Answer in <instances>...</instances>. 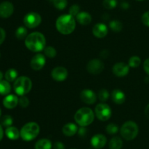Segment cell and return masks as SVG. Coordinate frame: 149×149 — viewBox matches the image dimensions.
Instances as JSON below:
<instances>
[{
	"label": "cell",
	"instance_id": "7a4b0ae2",
	"mask_svg": "<svg viewBox=\"0 0 149 149\" xmlns=\"http://www.w3.org/2000/svg\"><path fill=\"white\" fill-rule=\"evenodd\" d=\"M55 27L62 34H70L75 30L76 21L74 17L70 14H65L59 16L55 22Z\"/></svg>",
	"mask_w": 149,
	"mask_h": 149
},
{
	"label": "cell",
	"instance_id": "44dd1931",
	"mask_svg": "<svg viewBox=\"0 0 149 149\" xmlns=\"http://www.w3.org/2000/svg\"><path fill=\"white\" fill-rule=\"evenodd\" d=\"M5 134L10 140H17L20 137V134L19 130L15 127H7L5 130Z\"/></svg>",
	"mask_w": 149,
	"mask_h": 149
},
{
	"label": "cell",
	"instance_id": "5b68a950",
	"mask_svg": "<svg viewBox=\"0 0 149 149\" xmlns=\"http://www.w3.org/2000/svg\"><path fill=\"white\" fill-rule=\"evenodd\" d=\"M13 89L15 92L19 96H25L30 92L32 89V82L29 77L20 76L14 81Z\"/></svg>",
	"mask_w": 149,
	"mask_h": 149
},
{
	"label": "cell",
	"instance_id": "4dcf8cb0",
	"mask_svg": "<svg viewBox=\"0 0 149 149\" xmlns=\"http://www.w3.org/2000/svg\"><path fill=\"white\" fill-rule=\"evenodd\" d=\"M103 4L107 10H112L117 5V0H103Z\"/></svg>",
	"mask_w": 149,
	"mask_h": 149
},
{
	"label": "cell",
	"instance_id": "f6af8a7d",
	"mask_svg": "<svg viewBox=\"0 0 149 149\" xmlns=\"http://www.w3.org/2000/svg\"><path fill=\"white\" fill-rule=\"evenodd\" d=\"M3 76H4V74H3L2 72L0 71V80H3Z\"/></svg>",
	"mask_w": 149,
	"mask_h": 149
},
{
	"label": "cell",
	"instance_id": "7c38bea8",
	"mask_svg": "<svg viewBox=\"0 0 149 149\" xmlns=\"http://www.w3.org/2000/svg\"><path fill=\"white\" fill-rule=\"evenodd\" d=\"M80 99L84 103L87 105H93L97 100V96L93 90L84 89L80 93Z\"/></svg>",
	"mask_w": 149,
	"mask_h": 149
},
{
	"label": "cell",
	"instance_id": "30bf717a",
	"mask_svg": "<svg viewBox=\"0 0 149 149\" xmlns=\"http://www.w3.org/2000/svg\"><path fill=\"white\" fill-rule=\"evenodd\" d=\"M45 63H46L45 56L42 53H37L33 56L31 60V67L33 70L39 71L45 67Z\"/></svg>",
	"mask_w": 149,
	"mask_h": 149
},
{
	"label": "cell",
	"instance_id": "b9f144b4",
	"mask_svg": "<svg viewBox=\"0 0 149 149\" xmlns=\"http://www.w3.org/2000/svg\"><path fill=\"white\" fill-rule=\"evenodd\" d=\"M120 7H121V8L124 9V10H127V9H128L130 7V4H129V3L124 1V2L121 3Z\"/></svg>",
	"mask_w": 149,
	"mask_h": 149
},
{
	"label": "cell",
	"instance_id": "f1b7e54d",
	"mask_svg": "<svg viewBox=\"0 0 149 149\" xmlns=\"http://www.w3.org/2000/svg\"><path fill=\"white\" fill-rule=\"evenodd\" d=\"M141 63V59L139 56H132L130 58L129 61H128V65H129L130 67L136 68V67H139Z\"/></svg>",
	"mask_w": 149,
	"mask_h": 149
},
{
	"label": "cell",
	"instance_id": "7bdbcfd3",
	"mask_svg": "<svg viewBox=\"0 0 149 149\" xmlns=\"http://www.w3.org/2000/svg\"><path fill=\"white\" fill-rule=\"evenodd\" d=\"M3 135H4V131H3L2 127H1V125L0 124V141L2 140Z\"/></svg>",
	"mask_w": 149,
	"mask_h": 149
},
{
	"label": "cell",
	"instance_id": "ee69618b",
	"mask_svg": "<svg viewBox=\"0 0 149 149\" xmlns=\"http://www.w3.org/2000/svg\"><path fill=\"white\" fill-rule=\"evenodd\" d=\"M145 115H146V117L149 118V104L146 106L145 109Z\"/></svg>",
	"mask_w": 149,
	"mask_h": 149
},
{
	"label": "cell",
	"instance_id": "7dc6e473",
	"mask_svg": "<svg viewBox=\"0 0 149 149\" xmlns=\"http://www.w3.org/2000/svg\"><path fill=\"white\" fill-rule=\"evenodd\" d=\"M138 1H144V0H138Z\"/></svg>",
	"mask_w": 149,
	"mask_h": 149
},
{
	"label": "cell",
	"instance_id": "8992f818",
	"mask_svg": "<svg viewBox=\"0 0 149 149\" xmlns=\"http://www.w3.org/2000/svg\"><path fill=\"white\" fill-rule=\"evenodd\" d=\"M139 129L138 124L132 121H126L122 126L120 134L122 137L126 140H132L138 136Z\"/></svg>",
	"mask_w": 149,
	"mask_h": 149
},
{
	"label": "cell",
	"instance_id": "cb8c5ba5",
	"mask_svg": "<svg viewBox=\"0 0 149 149\" xmlns=\"http://www.w3.org/2000/svg\"><path fill=\"white\" fill-rule=\"evenodd\" d=\"M11 91V86L10 82L5 80H0V94L1 95H8Z\"/></svg>",
	"mask_w": 149,
	"mask_h": 149
},
{
	"label": "cell",
	"instance_id": "d590c367",
	"mask_svg": "<svg viewBox=\"0 0 149 149\" xmlns=\"http://www.w3.org/2000/svg\"><path fill=\"white\" fill-rule=\"evenodd\" d=\"M29 103H30L29 99L26 96H21L20 99H19L18 104L22 108H27L29 105Z\"/></svg>",
	"mask_w": 149,
	"mask_h": 149
},
{
	"label": "cell",
	"instance_id": "74e56055",
	"mask_svg": "<svg viewBox=\"0 0 149 149\" xmlns=\"http://www.w3.org/2000/svg\"><path fill=\"white\" fill-rule=\"evenodd\" d=\"M53 148L54 149H65V145L63 144L61 142L58 141L55 142L53 145Z\"/></svg>",
	"mask_w": 149,
	"mask_h": 149
},
{
	"label": "cell",
	"instance_id": "ab89813d",
	"mask_svg": "<svg viewBox=\"0 0 149 149\" xmlns=\"http://www.w3.org/2000/svg\"><path fill=\"white\" fill-rule=\"evenodd\" d=\"M143 69L147 74L149 75V58L145 60L143 63Z\"/></svg>",
	"mask_w": 149,
	"mask_h": 149
},
{
	"label": "cell",
	"instance_id": "c3c4849f",
	"mask_svg": "<svg viewBox=\"0 0 149 149\" xmlns=\"http://www.w3.org/2000/svg\"><path fill=\"white\" fill-rule=\"evenodd\" d=\"M0 57H1V53H0Z\"/></svg>",
	"mask_w": 149,
	"mask_h": 149
},
{
	"label": "cell",
	"instance_id": "603a6c76",
	"mask_svg": "<svg viewBox=\"0 0 149 149\" xmlns=\"http://www.w3.org/2000/svg\"><path fill=\"white\" fill-rule=\"evenodd\" d=\"M122 145H123L122 140L118 136L112 137L109 144V147L110 149H121Z\"/></svg>",
	"mask_w": 149,
	"mask_h": 149
},
{
	"label": "cell",
	"instance_id": "9a60e30c",
	"mask_svg": "<svg viewBox=\"0 0 149 149\" xmlns=\"http://www.w3.org/2000/svg\"><path fill=\"white\" fill-rule=\"evenodd\" d=\"M107 143L106 136L102 134H95L90 140L91 145L95 149H101L104 147Z\"/></svg>",
	"mask_w": 149,
	"mask_h": 149
},
{
	"label": "cell",
	"instance_id": "4fadbf2b",
	"mask_svg": "<svg viewBox=\"0 0 149 149\" xmlns=\"http://www.w3.org/2000/svg\"><path fill=\"white\" fill-rule=\"evenodd\" d=\"M112 71L117 77H125L129 73L130 67L125 62H118L113 65Z\"/></svg>",
	"mask_w": 149,
	"mask_h": 149
},
{
	"label": "cell",
	"instance_id": "836d02e7",
	"mask_svg": "<svg viewBox=\"0 0 149 149\" xmlns=\"http://www.w3.org/2000/svg\"><path fill=\"white\" fill-rule=\"evenodd\" d=\"M109 93L106 89H101L98 92V99L101 102H106L109 99Z\"/></svg>",
	"mask_w": 149,
	"mask_h": 149
},
{
	"label": "cell",
	"instance_id": "f35d334b",
	"mask_svg": "<svg viewBox=\"0 0 149 149\" xmlns=\"http://www.w3.org/2000/svg\"><path fill=\"white\" fill-rule=\"evenodd\" d=\"M6 37V32L4 30V29L0 27V45L4 42V39H5Z\"/></svg>",
	"mask_w": 149,
	"mask_h": 149
},
{
	"label": "cell",
	"instance_id": "bcb514c9",
	"mask_svg": "<svg viewBox=\"0 0 149 149\" xmlns=\"http://www.w3.org/2000/svg\"><path fill=\"white\" fill-rule=\"evenodd\" d=\"M1 108H0V117H1Z\"/></svg>",
	"mask_w": 149,
	"mask_h": 149
},
{
	"label": "cell",
	"instance_id": "8d00e7d4",
	"mask_svg": "<svg viewBox=\"0 0 149 149\" xmlns=\"http://www.w3.org/2000/svg\"><path fill=\"white\" fill-rule=\"evenodd\" d=\"M142 22L145 26L149 27V11L146 12L142 15Z\"/></svg>",
	"mask_w": 149,
	"mask_h": 149
},
{
	"label": "cell",
	"instance_id": "52a82bcc",
	"mask_svg": "<svg viewBox=\"0 0 149 149\" xmlns=\"http://www.w3.org/2000/svg\"><path fill=\"white\" fill-rule=\"evenodd\" d=\"M95 115L100 121H108L111 116V109L107 104L100 103L97 104L95 109Z\"/></svg>",
	"mask_w": 149,
	"mask_h": 149
},
{
	"label": "cell",
	"instance_id": "277c9868",
	"mask_svg": "<svg viewBox=\"0 0 149 149\" xmlns=\"http://www.w3.org/2000/svg\"><path fill=\"white\" fill-rule=\"evenodd\" d=\"M40 131V127L36 122H29L25 124L20 131V137L24 141H31L36 138Z\"/></svg>",
	"mask_w": 149,
	"mask_h": 149
},
{
	"label": "cell",
	"instance_id": "f546056e",
	"mask_svg": "<svg viewBox=\"0 0 149 149\" xmlns=\"http://www.w3.org/2000/svg\"><path fill=\"white\" fill-rule=\"evenodd\" d=\"M53 4L55 8L62 10L67 7L68 1L67 0H53Z\"/></svg>",
	"mask_w": 149,
	"mask_h": 149
},
{
	"label": "cell",
	"instance_id": "ffe728a7",
	"mask_svg": "<svg viewBox=\"0 0 149 149\" xmlns=\"http://www.w3.org/2000/svg\"><path fill=\"white\" fill-rule=\"evenodd\" d=\"M76 17L79 23L84 26L89 25L92 21V16L90 15V13L87 12H80Z\"/></svg>",
	"mask_w": 149,
	"mask_h": 149
},
{
	"label": "cell",
	"instance_id": "8fae6325",
	"mask_svg": "<svg viewBox=\"0 0 149 149\" xmlns=\"http://www.w3.org/2000/svg\"><path fill=\"white\" fill-rule=\"evenodd\" d=\"M68 70L63 67H56L52 70L51 76L55 81H64L68 77Z\"/></svg>",
	"mask_w": 149,
	"mask_h": 149
},
{
	"label": "cell",
	"instance_id": "484cf974",
	"mask_svg": "<svg viewBox=\"0 0 149 149\" xmlns=\"http://www.w3.org/2000/svg\"><path fill=\"white\" fill-rule=\"evenodd\" d=\"M15 36L20 40L25 39L28 36V31L25 26H19L15 31Z\"/></svg>",
	"mask_w": 149,
	"mask_h": 149
},
{
	"label": "cell",
	"instance_id": "ba28073f",
	"mask_svg": "<svg viewBox=\"0 0 149 149\" xmlns=\"http://www.w3.org/2000/svg\"><path fill=\"white\" fill-rule=\"evenodd\" d=\"M23 23L26 27L33 29L39 26L42 23V17L39 13L31 12L25 15L23 18Z\"/></svg>",
	"mask_w": 149,
	"mask_h": 149
},
{
	"label": "cell",
	"instance_id": "9c48e42d",
	"mask_svg": "<svg viewBox=\"0 0 149 149\" xmlns=\"http://www.w3.org/2000/svg\"><path fill=\"white\" fill-rule=\"evenodd\" d=\"M104 64L103 61L97 58L92 59L87 63V70L92 74H98L101 73L104 70Z\"/></svg>",
	"mask_w": 149,
	"mask_h": 149
},
{
	"label": "cell",
	"instance_id": "60d3db41",
	"mask_svg": "<svg viewBox=\"0 0 149 149\" xmlns=\"http://www.w3.org/2000/svg\"><path fill=\"white\" fill-rule=\"evenodd\" d=\"M86 132H87V129L84 128V127H81L78 130V133H79V135L80 137H84L86 135Z\"/></svg>",
	"mask_w": 149,
	"mask_h": 149
},
{
	"label": "cell",
	"instance_id": "d6a6232c",
	"mask_svg": "<svg viewBox=\"0 0 149 149\" xmlns=\"http://www.w3.org/2000/svg\"><path fill=\"white\" fill-rule=\"evenodd\" d=\"M13 123V119L10 115H5L1 118V124L5 127H11Z\"/></svg>",
	"mask_w": 149,
	"mask_h": 149
},
{
	"label": "cell",
	"instance_id": "3957f363",
	"mask_svg": "<svg viewBox=\"0 0 149 149\" xmlns=\"http://www.w3.org/2000/svg\"><path fill=\"white\" fill-rule=\"evenodd\" d=\"M95 114L93 110L89 108H81L76 112L74 120L80 127H87L93 122Z\"/></svg>",
	"mask_w": 149,
	"mask_h": 149
},
{
	"label": "cell",
	"instance_id": "83f0119b",
	"mask_svg": "<svg viewBox=\"0 0 149 149\" xmlns=\"http://www.w3.org/2000/svg\"><path fill=\"white\" fill-rule=\"evenodd\" d=\"M44 53H45V56H46L49 58H53L56 56L57 51L54 47L47 46L44 49Z\"/></svg>",
	"mask_w": 149,
	"mask_h": 149
},
{
	"label": "cell",
	"instance_id": "5bb4252c",
	"mask_svg": "<svg viewBox=\"0 0 149 149\" xmlns=\"http://www.w3.org/2000/svg\"><path fill=\"white\" fill-rule=\"evenodd\" d=\"M14 6L10 1H3L0 4V18H7L13 15Z\"/></svg>",
	"mask_w": 149,
	"mask_h": 149
},
{
	"label": "cell",
	"instance_id": "6da1fadb",
	"mask_svg": "<svg viewBox=\"0 0 149 149\" xmlns=\"http://www.w3.org/2000/svg\"><path fill=\"white\" fill-rule=\"evenodd\" d=\"M25 45L32 52H40L44 51L46 47V39L41 32H32L28 34L27 37L25 39Z\"/></svg>",
	"mask_w": 149,
	"mask_h": 149
},
{
	"label": "cell",
	"instance_id": "d4e9b609",
	"mask_svg": "<svg viewBox=\"0 0 149 149\" xmlns=\"http://www.w3.org/2000/svg\"><path fill=\"white\" fill-rule=\"evenodd\" d=\"M17 75H18V72L15 69L10 68L5 72L4 77H5L6 80L8 82H13L17 78Z\"/></svg>",
	"mask_w": 149,
	"mask_h": 149
},
{
	"label": "cell",
	"instance_id": "2e32d148",
	"mask_svg": "<svg viewBox=\"0 0 149 149\" xmlns=\"http://www.w3.org/2000/svg\"><path fill=\"white\" fill-rule=\"evenodd\" d=\"M109 32V29L107 26L104 23H99L95 25L93 28V34L95 37L102 39L107 35Z\"/></svg>",
	"mask_w": 149,
	"mask_h": 149
},
{
	"label": "cell",
	"instance_id": "ac0fdd59",
	"mask_svg": "<svg viewBox=\"0 0 149 149\" xmlns=\"http://www.w3.org/2000/svg\"><path fill=\"white\" fill-rule=\"evenodd\" d=\"M78 127L77 124L74 123H68L63 126L62 129V131L64 135L67 137H72L74 134L78 132Z\"/></svg>",
	"mask_w": 149,
	"mask_h": 149
},
{
	"label": "cell",
	"instance_id": "4316f807",
	"mask_svg": "<svg viewBox=\"0 0 149 149\" xmlns=\"http://www.w3.org/2000/svg\"><path fill=\"white\" fill-rule=\"evenodd\" d=\"M109 27L113 32H119L123 29V25L122 22L118 20H113L109 23Z\"/></svg>",
	"mask_w": 149,
	"mask_h": 149
},
{
	"label": "cell",
	"instance_id": "e575fe53",
	"mask_svg": "<svg viewBox=\"0 0 149 149\" xmlns=\"http://www.w3.org/2000/svg\"><path fill=\"white\" fill-rule=\"evenodd\" d=\"M79 10V6L77 5V4H73V5H71L69 8V14L71 15H72L73 17L77 16V15L80 13Z\"/></svg>",
	"mask_w": 149,
	"mask_h": 149
},
{
	"label": "cell",
	"instance_id": "d6986e66",
	"mask_svg": "<svg viewBox=\"0 0 149 149\" xmlns=\"http://www.w3.org/2000/svg\"><path fill=\"white\" fill-rule=\"evenodd\" d=\"M111 99L114 103L117 105H122L125 102L126 96L122 91L119 89H115L111 93Z\"/></svg>",
	"mask_w": 149,
	"mask_h": 149
},
{
	"label": "cell",
	"instance_id": "e0dca14e",
	"mask_svg": "<svg viewBox=\"0 0 149 149\" xmlns=\"http://www.w3.org/2000/svg\"><path fill=\"white\" fill-rule=\"evenodd\" d=\"M19 99L14 94H8L4 98L2 101L3 105L7 109H13L18 105Z\"/></svg>",
	"mask_w": 149,
	"mask_h": 149
},
{
	"label": "cell",
	"instance_id": "1f68e13d",
	"mask_svg": "<svg viewBox=\"0 0 149 149\" xmlns=\"http://www.w3.org/2000/svg\"><path fill=\"white\" fill-rule=\"evenodd\" d=\"M119 131V127L115 124H109L106 127V132L109 134H115Z\"/></svg>",
	"mask_w": 149,
	"mask_h": 149
},
{
	"label": "cell",
	"instance_id": "7402d4cb",
	"mask_svg": "<svg viewBox=\"0 0 149 149\" xmlns=\"http://www.w3.org/2000/svg\"><path fill=\"white\" fill-rule=\"evenodd\" d=\"M34 148L35 149H51L52 143L49 139L42 138L36 142Z\"/></svg>",
	"mask_w": 149,
	"mask_h": 149
}]
</instances>
